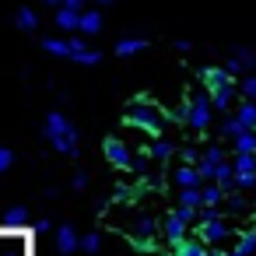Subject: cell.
<instances>
[{
	"mask_svg": "<svg viewBox=\"0 0 256 256\" xmlns=\"http://www.w3.org/2000/svg\"><path fill=\"white\" fill-rule=\"evenodd\" d=\"M126 123H130V126H140V130H148V134H154V137H162L165 112H162L154 102L140 98V102H134V106L126 109Z\"/></svg>",
	"mask_w": 256,
	"mask_h": 256,
	"instance_id": "cell-1",
	"label": "cell"
},
{
	"mask_svg": "<svg viewBox=\"0 0 256 256\" xmlns=\"http://www.w3.org/2000/svg\"><path fill=\"white\" fill-rule=\"evenodd\" d=\"M210 116H214L210 92H193V95H190V126L204 134V130L210 126Z\"/></svg>",
	"mask_w": 256,
	"mask_h": 256,
	"instance_id": "cell-2",
	"label": "cell"
},
{
	"mask_svg": "<svg viewBox=\"0 0 256 256\" xmlns=\"http://www.w3.org/2000/svg\"><path fill=\"white\" fill-rule=\"evenodd\" d=\"M162 238H165L168 246H179V242H186V238H190V221H186L179 210H172V214L162 221Z\"/></svg>",
	"mask_w": 256,
	"mask_h": 256,
	"instance_id": "cell-3",
	"label": "cell"
},
{
	"mask_svg": "<svg viewBox=\"0 0 256 256\" xmlns=\"http://www.w3.org/2000/svg\"><path fill=\"white\" fill-rule=\"evenodd\" d=\"M102 151H106V158L116 165V168H126L130 172V165H134V151H130V144L126 140H120V137H106V144H102Z\"/></svg>",
	"mask_w": 256,
	"mask_h": 256,
	"instance_id": "cell-4",
	"label": "cell"
},
{
	"mask_svg": "<svg viewBox=\"0 0 256 256\" xmlns=\"http://www.w3.org/2000/svg\"><path fill=\"white\" fill-rule=\"evenodd\" d=\"M196 235L207 242V246H221L224 238H232V228L224 218H214V221H200L196 224Z\"/></svg>",
	"mask_w": 256,
	"mask_h": 256,
	"instance_id": "cell-5",
	"label": "cell"
},
{
	"mask_svg": "<svg viewBox=\"0 0 256 256\" xmlns=\"http://www.w3.org/2000/svg\"><path fill=\"white\" fill-rule=\"evenodd\" d=\"M74 134H78V126H70V120L64 112H50L46 116V137H50V144H56L64 137H74Z\"/></svg>",
	"mask_w": 256,
	"mask_h": 256,
	"instance_id": "cell-6",
	"label": "cell"
},
{
	"mask_svg": "<svg viewBox=\"0 0 256 256\" xmlns=\"http://www.w3.org/2000/svg\"><path fill=\"white\" fill-rule=\"evenodd\" d=\"M200 81H204L207 92H214V88H221V84H235V74H232L228 67H204V70H200Z\"/></svg>",
	"mask_w": 256,
	"mask_h": 256,
	"instance_id": "cell-7",
	"label": "cell"
},
{
	"mask_svg": "<svg viewBox=\"0 0 256 256\" xmlns=\"http://www.w3.org/2000/svg\"><path fill=\"white\" fill-rule=\"evenodd\" d=\"M102 22H106L102 18V8H88V11H81V28L78 32L81 36H98L102 32Z\"/></svg>",
	"mask_w": 256,
	"mask_h": 256,
	"instance_id": "cell-8",
	"label": "cell"
},
{
	"mask_svg": "<svg viewBox=\"0 0 256 256\" xmlns=\"http://www.w3.org/2000/svg\"><path fill=\"white\" fill-rule=\"evenodd\" d=\"M56 249H60V252H78V249H81V235H78L70 224H60V228H56Z\"/></svg>",
	"mask_w": 256,
	"mask_h": 256,
	"instance_id": "cell-9",
	"label": "cell"
},
{
	"mask_svg": "<svg viewBox=\"0 0 256 256\" xmlns=\"http://www.w3.org/2000/svg\"><path fill=\"white\" fill-rule=\"evenodd\" d=\"M148 154H151L154 162H162V165H165V162L176 154V144H172V140H165V137H154V140L148 144Z\"/></svg>",
	"mask_w": 256,
	"mask_h": 256,
	"instance_id": "cell-10",
	"label": "cell"
},
{
	"mask_svg": "<svg viewBox=\"0 0 256 256\" xmlns=\"http://www.w3.org/2000/svg\"><path fill=\"white\" fill-rule=\"evenodd\" d=\"M176 186H179V190H190V186H204V179H200L196 165H179V168H176Z\"/></svg>",
	"mask_w": 256,
	"mask_h": 256,
	"instance_id": "cell-11",
	"label": "cell"
},
{
	"mask_svg": "<svg viewBox=\"0 0 256 256\" xmlns=\"http://www.w3.org/2000/svg\"><path fill=\"white\" fill-rule=\"evenodd\" d=\"M179 207H182V210H196V214H200V207H204V190H200V186L179 190Z\"/></svg>",
	"mask_w": 256,
	"mask_h": 256,
	"instance_id": "cell-12",
	"label": "cell"
},
{
	"mask_svg": "<svg viewBox=\"0 0 256 256\" xmlns=\"http://www.w3.org/2000/svg\"><path fill=\"white\" fill-rule=\"evenodd\" d=\"M158 235V221L151 218V214H144L140 221H137V232H134V238L140 242V246H151V238Z\"/></svg>",
	"mask_w": 256,
	"mask_h": 256,
	"instance_id": "cell-13",
	"label": "cell"
},
{
	"mask_svg": "<svg viewBox=\"0 0 256 256\" xmlns=\"http://www.w3.org/2000/svg\"><path fill=\"white\" fill-rule=\"evenodd\" d=\"M56 25L64 32H78L81 28V11H70V8H56Z\"/></svg>",
	"mask_w": 256,
	"mask_h": 256,
	"instance_id": "cell-14",
	"label": "cell"
},
{
	"mask_svg": "<svg viewBox=\"0 0 256 256\" xmlns=\"http://www.w3.org/2000/svg\"><path fill=\"white\" fill-rule=\"evenodd\" d=\"M232 98H235V84H221V88H214V92H210V102H214V109H218V112L232 109Z\"/></svg>",
	"mask_w": 256,
	"mask_h": 256,
	"instance_id": "cell-15",
	"label": "cell"
},
{
	"mask_svg": "<svg viewBox=\"0 0 256 256\" xmlns=\"http://www.w3.org/2000/svg\"><path fill=\"white\" fill-rule=\"evenodd\" d=\"M200 190H204V207H221V204H224V193H228V190H224L221 182H204Z\"/></svg>",
	"mask_w": 256,
	"mask_h": 256,
	"instance_id": "cell-16",
	"label": "cell"
},
{
	"mask_svg": "<svg viewBox=\"0 0 256 256\" xmlns=\"http://www.w3.org/2000/svg\"><path fill=\"white\" fill-rule=\"evenodd\" d=\"M42 50L46 53H53V56H74V50H70V39H56V36H50V39H42Z\"/></svg>",
	"mask_w": 256,
	"mask_h": 256,
	"instance_id": "cell-17",
	"label": "cell"
},
{
	"mask_svg": "<svg viewBox=\"0 0 256 256\" xmlns=\"http://www.w3.org/2000/svg\"><path fill=\"white\" fill-rule=\"evenodd\" d=\"M252 252H256V228H252V232H242L238 242H235V249H232L228 256H252Z\"/></svg>",
	"mask_w": 256,
	"mask_h": 256,
	"instance_id": "cell-18",
	"label": "cell"
},
{
	"mask_svg": "<svg viewBox=\"0 0 256 256\" xmlns=\"http://www.w3.org/2000/svg\"><path fill=\"white\" fill-rule=\"evenodd\" d=\"M232 144H235V154H256V130H242Z\"/></svg>",
	"mask_w": 256,
	"mask_h": 256,
	"instance_id": "cell-19",
	"label": "cell"
},
{
	"mask_svg": "<svg viewBox=\"0 0 256 256\" xmlns=\"http://www.w3.org/2000/svg\"><path fill=\"white\" fill-rule=\"evenodd\" d=\"M176 256H207V242L204 238H186L176 246Z\"/></svg>",
	"mask_w": 256,
	"mask_h": 256,
	"instance_id": "cell-20",
	"label": "cell"
},
{
	"mask_svg": "<svg viewBox=\"0 0 256 256\" xmlns=\"http://www.w3.org/2000/svg\"><path fill=\"white\" fill-rule=\"evenodd\" d=\"M235 116L242 120V126H246V130H256V102L242 98V106L235 109Z\"/></svg>",
	"mask_w": 256,
	"mask_h": 256,
	"instance_id": "cell-21",
	"label": "cell"
},
{
	"mask_svg": "<svg viewBox=\"0 0 256 256\" xmlns=\"http://www.w3.org/2000/svg\"><path fill=\"white\" fill-rule=\"evenodd\" d=\"M14 25H18V28H22V32H32V28H36V25H39V14H36V11H32V8H22V11H18V14H14Z\"/></svg>",
	"mask_w": 256,
	"mask_h": 256,
	"instance_id": "cell-22",
	"label": "cell"
},
{
	"mask_svg": "<svg viewBox=\"0 0 256 256\" xmlns=\"http://www.w3.org/2000/svg\"><path fill=\"white\" fill-rule=\"evenodd\" d=\"M140 50H148V39H123V42H116V56H130V53H140Z\"/></svg>",
	"mask_w": 256,
	"mask_h": 256,
	"instance_id": "cell-23",
	"label": "cell"
},
{
	"mask_svg": "<svg viewBox=\"0 0 256 256\" xmlns=\"http://www.w3.org/2000/svg\"><path fill=\"white\" fill-rule=\"evenodd\" d=\"M242 130H246V126H242V120H238V116H228V120L221 123V134H224L228 140H235V137H238Z\"/></svg>",
	"mask_w": 256,
	"mask_h": 256,
	"instance_id": "cell-24",
	"label": "cell"
},
{
	"mask_svg": "<svg viewBox=\"0 0 256 256\" xmlns=\"http://www.w3.org/2000/svg\"><path fill=\"white\" fill-rule=\"evenodd\" d=\"M25 221H28V210H25V207H11V210L4 214V224H8V228H18V224H25Z\"/></svg>",
	"mask_w": 256,
	"mask_h": 256,
	"instance_id": "cell-25",
	"label": "cell"
},
{
	"mask_svg": "<svg viewBox=\"0 0 256 256\" xmlns=\"http://www.w3.org/2000/svg\"><path fill=\"white\" fill-rule=\"evenodd\" d=\"M232 165H235V172H256V154H235Z\"/></svg>",
	"mask_w": 256,
	"mask_h": 256,
	"instance_id": "cell-26",
	"label": "cell"
},
{
	"mask_svg": "<svg viewBox=\"0 0 256 256\" xmlns=\"http://www.w3.org/2000/svg\"><path fill=\"white\" fill-rule=\"evenodd\" d=\"M74 60L84 64V67H95V64L102 60V53H98V50H81V53H74Z\"/></svg>",
	"mask_w": 256,
	"mask_h": 256,
	"instance_id": "cell-27",
	"label": "cell"
},
{
	"mask_svg": "<svg viewBox=\"0 0 256 256\" xmlns=\"http://www.w3.org/2000/svg\"><path fill=\"white\" fill-rule=\"evenodd\" d=\"M235 190H256V172H235Z\"/></svg>",
	"mask_w": 256,
	"mask_h": 256,
	"instance_id": "cell-28",
	"label": "cell"
},
{
	"mask_svg": "<svg viewBox=\"0 0 256 256\" xmlns=\"http://www.w3.org/2000/svg\"><path fill=\"white\" fill-rule=\"evenodd\" d=\"M98 246H102V235H98V232L81 235V249H84V252H98Z\"/></svg>",
	"mask_w": 256,
	"mask_h": 256,
	"instance_id": "cell-29",
	"label": "cell"
},
{
	"mask_svg": "<svg viewBox=\"0 0 256 256\" xmlns=\"http://www.w3.org/2000/svg\"><path fill=\"white\" fill-rule=\"evenodd\" d=\"M228 210H232V214H246V210H249V200L235 193V196H228Z\"/></svg>",
	"mask_w": 256,
	"mask_h": 256,
	"instance_id": "cell-30",
	"label": "cell"
},
{
	"mask_svg": "<svg viewBox=\"0 0 256 256\" xmlns=\"http://www.w3.org/2000/svg\"><path fill=\"white\" fill-rule=\"evenodd\" d=\"M179 158H182V165H200V158H204V154H200L196 148H182V151H179Z\"/></svg>",
	"mask_w": 256,
	"mask_h": 256,
	"instance_id": "cell-31",
	"label": "cell"
},
{
	"mask_svg": "<svg viewBox=\"0 0 256 256\" xmlns=\"http://www.w3.org/2000/svg\"><path fill=\"white\" fill-rule=\"evenodd\" d=\"M204 158H207V162H214V165H221V162H224V151H221L218 144H210V148L204 151Z\"/></svg>",
	"mask_w": 256,
	"mask_h": 256,
	"instance_id": "cell-32",
	"label": "cell"
},
{
	"mask_svg": "<svg viewBox=\"0 0 256 256\" xmlns=\"http://www.w3.org/2000/svg\"><path fill=\"white\" fill-rule=\"evenodd\" d=\"M238 92H242V98H249V102H252V98H256V78H246Z\"/></svg>",
	"mask_w": 256,
	"mask_h": 256,
	"instance_id": "cell-33",
	"label": "cell"
},
{
	"mask_svg": "<svg viewBox=\"0 0 256 256\" xmlns=\"http://www.w3.org/2000/svg\"><path fill=\"white\" fill-rule=\"evenodd\" d=\"M14 165V151L11 148H0V172H8Z\"/></svg>",
	"mask_w": 256,
	"mask_h": 256,
	"instance_id": "cell-34",
	"label": "cell"
},
{
	"mask_svg": "<svg viewBox=\"0 0 256 256\" xmlns=\"http://www.w3.org/2000/svg\"><path fill=\"white\" fill-rule=\"evenodd\" d=\"M196 218H200V221H214V218H221V210H218V207H200Z\"/></svg>",
	"mask_w": 256,
	"mask_h": 256,
	"instance_id": "cell-35",
	"label": "cell"
},
{
	"mask_svg": "<svg viewBox=\"0 0 256 256\" xmlns=\"http://www.w3.org/2000/svg\"><path fill=\"white\" fill-rule=\"evenodd\" d=\"M60 8H70V11H88L84 0H60Z\"/></svg>",
	"mask_w": 256,
	"mask_h": 256,
	"instance_id": "cell-36",
	"label": "cell"
},
{
	"mask_svg": "<svg viewBox=\"0 0 256 256\" xmlns=\"http://www.w3.org/2000/svg\"><path fill=\"white\" fill-rule=\"evenodd\" d=\"M70 182H74V190H84V186H88V176H84V172H78Z\"/></svg>",
	"mask_w": 256,
	"mask_h": 256,
	"instance_id": "cell-37",
	"label": "cell"
},
{
	"mask_svg": "<svg viewBox=\"0 0 256 256\" xmlns=\"http://www.w3.org/2000/svg\"><path fill=\"white\" fill-rule=\"evenodd\" d=\"M176 50H179V53H190V50H193V42H186V39H179V42H176Z\"/></svg>",
	"mask_w": 256,
	"mask_h": 256,
	"instance_id": "cell-38",
	"label": "cell"
},
{
	"mask_svg": "<svg viewBox=\"0 0 256 256\" xmlns=\"http://www.w3.org/2000/svg\"><path fill=\"white\" fill-rule=\"evenodd\" d=\"M207 256H228V252H221V246H214V249H207Z\"/></svg>",
	"mask_w": 256,
	"mask_h": 256,
	"instance_id": "cell-39",
	"label": "cell"
},
{
	"mask_svg": "<svg viewBox=\"0 0 256 256\" xmlns=\"http://www.w3.org/2000/svg\"><path fill=\"white\" fill-rule=\"evenodd\" d=\"M112 4V0H95V8H109Z\"/></svg>",
	"mask_w": 256,
	"mask_h": 256,
	"instance_id": "cell-40",
	"label": "cell"
},
{
	"mask_svg": "<svg viewBox=\"0 0 256 256\" xmlns=\"http://www.w3.org/2000/svg\"><path fill=\"white\" fill-rule=\"evenodd\" d=\"M46 4H56V8H60V0H46Z\"/></svg>",
	"mask_w": 256,
	"mask_h": 256,
	"instance_id": "cell-41",
	"label": "cell"
}]
</instances>
